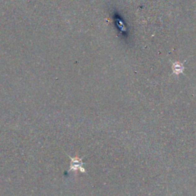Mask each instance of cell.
Listing matches in <instances>:
<instances>
[{
    "instance_id": "6da1fadb",
    "label": "cell",
    "mask_w": 196,
    "mask_h": 196,
    "mask_svg": "<svg viewBox=\"0 0 196 196\" xmlns=\"http://www.w3.org/2000/svg\"><path fill=\"white\" fill-rule=\"evenodd\" d=\"M71 162H72V165H71V169H80V171L82 172H85L84 169H83V167L81 166V165L83 164L81 162V159H79L77 158H75V159H71Z\"/></svg>"
},
{
    "instance_id": "7a4b0ae2",
    "label": "cell",
    "mask_w": 196,
    "mask_h": 196,
    "mask_svg": "<svg viewBox=\"0 0 196 196\" xmlns=\"http://www.w3.org/2000/svg\"><path fill=\"white\" fill-rule=\"evenodd\" d=\"M172 69H173V72L176 75H179L180 73H182L184 70V67L179 62H175L172 65Z\"/></svg>"
}]
</instances>
